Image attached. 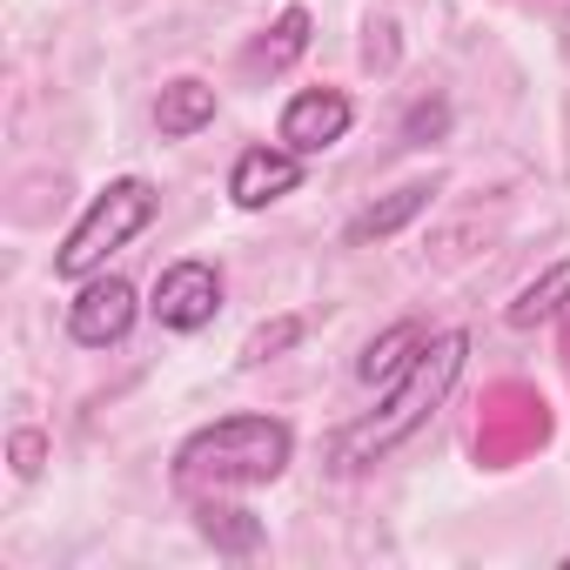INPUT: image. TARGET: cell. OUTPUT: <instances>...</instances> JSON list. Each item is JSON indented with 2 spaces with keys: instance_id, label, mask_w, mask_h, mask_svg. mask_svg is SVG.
<instances>
[{
  "instance_id": "cell-15",
  "label": "cell",
  "mask_w": 570,
  "mask_h": 570,
  "mask_svg": "<svg viewBox=\"0 0 570 570\" xmlns=\"http://www.w3.org/2000/svg\"><path fill=\"white\" fill-rule=\"evenodd\" d=\"M41 456H48V443H41L35 430H21V436H14V470H21V476H35V470H41Z\"/></svg>"
},
{
  "instance_id": "cell-5",
  "label": "cell",
  "mask_w": 570,
  "mask_h": 570,
  "mask_svg": "<svg viewBox=\"0 0 570 570\" xmlns=\"http://www.w3.org/2000/svg\"><path fill=\"white\" fill-rule=\"evenodd\" d=\"M135 316H141V296L121 275H88L75 289V303H68V336L81 350H108V343H121L135 330Z\"/></svg>"
},
{
  "instance_id": "cell-2",
  "label": "cell",
  "mask_w": 570,
  "mask_h": 570,
  "mask_svg": "<svg viewBox=\"0 0 570 570\" xmlns=\"http://www.w3.org/2000/svg\"><path fill=\"white\" fill-rule=\"evenodd\" d=\"M296 430L282 416H222L175 443V483L195 490H262L289 470Z\"/></svg>"
},
{
  "instance_id": "cell-11",
  "label": "cell",
  "mask_w": 570,
  "mask_h": 570,
  "mask_svg": "<svg viewBox=\"0 0 570 570\" xmlns=\"http://www.w3.org/2000/svg\"><path fill=\"white\" fill-rule=\"evenodd\" d=\"M436 202V181H410V188H396V195H383V202H370L356 222H350V242H383V235H396V228H410L423 208Z\"/></svg>"
},
{
  "instance_id": "cell-8",
  "label": "cell",
  "mask_w": 570,
  "mask_h": 570,
  "mask_svg": "<svg viewBox=\"0 0 570 570\" xmlns=\"http://www.w3.org/2000/svg\"><path fill=\"white\" fill-rule=\"evenodd\" d=\"M208 121H215V88H208V81L181 75V81H168V88L155 95V128H161V141H188V135H202Z\"/></svg>"
},
{
  "instance_id": "cell-14",
  "label": "cell",
  "mask_w": 570,
  "mask_h": 570,
  "mask_svg": "<svg viewBox=\"0 0 570 570\" xmlns=\"http://www.w3.org/2000/svg\"><path fill=\"white\" fill-rule=\"evenodd\" d=\"M296 343H303V323H296V316H275V323H262V330L242 343V363H268V356L296 350Z\"/></svg>"
},
{
  "instance_id": "cell-12",
  "label": "cell",
  "mask_w": 570,
  "mask_h": 570,
  "mask_svg": "<svg viewBox=\"0 0 570 570\" xmlns=\"http://www.w3.org/2000/svg\"><path fill=\"white\" fill-rule=\"evenodd\" d=\"M423 343H430V336H423V323H396V330H383V336L356 356V376L383 390V383H396V376L416 363V350H423Z\"/></svg>"
},
{
  "instance_id": "cell-1",
  "label": "cell",
  "mask_w": 570,
  "mask_h": 570,
  "mask_svg": "<svg viewBox=\"0 0 570 570\" xmlns=\"http://www.w3.org/2000/svg\"><path fill=\"white\" fill-rule=\"evenodd\" d=\"M463 356H470V336H463V330H436V336L416 350V363H410L396 383H383L376 410L356 416V423L330 443V463H336V470H363V463L390 456L396 443H410V436L450 403V390H456V376H463Z\"/></svg>"
},
{
  "instance_id": "cell-13",
  "label": "cell",
  "mask_w": 570,
  "mask_h": 570,
  "mask_svg": "<svg viewBox=\"0 0 570 570\" xmlns=\"http://www.w3.org/2000/svg\"><path fill=\"white\" fill-rule=\"evenodd\" d=\"M309 28H316V21H309V8H282V14H275V28L255 41V55H248V61H255V68H268V75L296 68V61L309 55Z\"/></svg>"
},
{
  "instance_id": "cell-7",
  "label": "cell",
  "mask_w": 570,
  "mask_h": 570,
  "mask_svg": "<svg viewBox=\"0 0 570 570\" xmlns=\"http://www.w3.org/2000/svg\"><path fill=\"white\" fill-rule=\"evenodd\" d=\"M296 188H303V155L282 148V141L242 148L235 168H228V202H235V208H268V202L296 195Z\"/></svg>"
},
{
  "instance_id": "cell-3",
  "label": "cell",
  "mask_w": 570,
  "mask_h": 570,
  "mask_svg": "<svg viewBox=\"0 0 570 570\" xmlns=\"http://www.w3.org/2000/svg\"><path fill=\"white\" fill-rule=\"evenodd\" d=\"M155 188L141 181V175H121V181H108L88 208H81V222L68 228V242H61V255H55V275L61 282H88V275H101L108 268V255L115 248H128L148 222H155Z\"/></svg>"
},
{
  "instance_id": "cell-10",
  "label": "cell",
  "mask_w": 570,
  "mask_h": 570,
  "mask_svg": "<svg viewBox=\"0 0 570 570\" xmlns=\"http://www.w3.org/2000/svg\"><path fill=\"white\" fill-rule=\"evenodd\" d=\"M563 309H570V255H563V262H550L537 282H523L517 303H510L503 316H510V330H543V323H557Z\"/></svg>"
},
{
  "instance_id": "cell-9",
  "label": "cell",
  "mask_w": 570,
  "mask_h": 570,
  "mask_svg": "<svg viewBox=\"0 0 570 570\" xmlns=\"http://www.w3.org/2000/svg\"><path fill=\"white\" fill-rule=\"evenodd\" d=\"M195 523H202V537H208L222 557H248V550H262V523H255L248 510L222 503V490H195Z\"/></svg>"
},
{
  "instance_id": "cell-4",
  "label": "cell",
  "mask_w": 570,
  "mask_h": 570,
  "mask_svg": "<svg viewBox=\"0 0 570 570\" xmlns=\"http://www.w3.org/2000/svg\"><path fill=\"white\" fill-rule=\"evenodd\" d=\"M148 316L161 323V330H175V336H195V330H208L215 316H222V268L215 262H168L161 275H155V289H148Z\"/></svg>"
},
{
  "instance_id": "cell-6",
  "label": "cell",
  "mask_w": 570,
  "mask_h": 570,
  "mask_svg": "<svg viewBox=\"0 0 570 570\" xmlns=\"http://www.w3.org/2000/svg\"><path fill=\"white\" fill-rule=\"evenodd\" d=\"M350 121H356V101H350L343 88H303V95H289V108H282L275 141L296 148V155L309 161V155L336 148V141L350 135Z\"/></svg>"
}]
</instances>
